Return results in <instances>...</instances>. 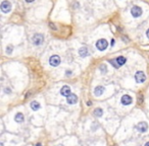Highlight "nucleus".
<instances>
[{"label":"nucleus","instance_id":"13","mask_svg":"<svg viewBox=\"0 0 149 146\" xmlns=\"http://www.w3.org/2000/svg\"><path fill=\"white\" fill-rule=\"evenodd\" d=\"M79 54L81 57H86L88 56V49L86 47H82L80 50H79Z\"/></svg>","mask_w":149,"mask_h":146},{"label":"nucleus","instance_id":"28","mask_svg":"<svg viewBox=\"0 0 149 146\" xmlns=\"http://www.w3.org/2000/svg\"><path fill=\"white\" fill-rule=\"evenodd\" d=\"M36 146H42V144H40V143H37Z\"/></svg>","mask_w":149,"mask_h":146},{"label":"nucleus","instance_id":"21","mask_svg":"<svg viewBox=\"0 0 149 146\" xmlns=\"http://www.w3.org/2000/svg\"><path fill=\"white\" fill-rule=\"evenodd\" d=\"M49 25L51 27V29H53V30H56V27L54 25V23H52V22H49Z\"/></svg>","mask_w":149,"mask_h":146},{"label":"nucleus","instance_id":"14","mask_svg":"<svg viewBox=\"0 0 149 146\" xmlns=\"http://www.w3.org/2000/svg\"><path fill=\"white\" fill-rule=\"evenodd\" d=\"M31 108H32L33 111H38V110L41 108V106H40V104H39L38 101L34 100V101H32V102H31Z\"/></svg>","mask_w":149,"mask_h":146},{"label":"nucleus","instance_id":"9","mask_svg":"<svg viewBox=\"0 0 149 146\" xmlns=\"http://www.w3.org/2000/svg\"><path fill=\"white\" fill-rule=\"evenodd\" d=\"M67 100H68V102L70 105H74V104H76V102L78 101V97L76 96V94L71 93L70 96L67 97Z\"/></svg>","mask_w":149,"mask_h":146},{"label":"nucleus","instance_id":"4","mask_svg":"<svg viewBox=\"0 0 149 146\" xmlns=\"http://www.w3.org/2000/svg\"><path fill=\"white\" fill-rule=\"evenodd\" d=\"M136 130L138 132H141V133H145L148 130V125L145 122H140L139 124L136 125Z\"/></svg>","mask_w":149,"mask_h":146},{"label":"nucleus","instance_id":"24","mask_svg":"<svg viewBox=\"0 0 149 146\" xmlns=\"http://www.w3.org/2000/svg\"><path fill=\"white\" fill-rule=\"evenodd\" d=\"M5 92H8V93H9V92H10L9 88H5Z\"/></svg>","mask_w":149,"mask_h":146},{"label":"nucleus","instance_id":"8","mask_svg":"<svg viewBox=\"0 0 149 146\" xmlns=\"http://www.w3.org/2000/svg\"><path fill=\"white\" fill-rule=\"evenodd\" d=\"M10 9H11V4H10V2H8V1H3L2 3H1V10L3 11V12H8V11H10Z\"/></svg>","mask_w":149,"mask_h":146},{"label":"nucleus","instance_id":"20","mask_svg":"<svg viewBox=\"0 0 149 146\" xmlns=\"http://www.w3.org/2000/svg\"><path fill=\"white\" fill-rule=\"evenodd\" d=\"M11 52H12V47H11V46L7 47V48H6V53H7V54H10Z\"/></svg>","mask_w":149,"mask_h":146},{"label":"nucleus","instance_id":"3","mask_svg":"<svg viewBox=\"0 0 149 146\" xmlns=\"http://www.w3.org/2000/svg\"><path fill=\"white\" fill-rule=\"evenodd\" d=\"M135 79L138 83H143L145 80H146V75L144 72L142 71H138L136 74H135Z\"/></svg>","mask_w":149,"mask_h":146},{"label":"nucleus","instance_id":"27","mask_svg":"<svg viewBox=\"0 0 149 146\" xmlns=\"http://www.w3.org/2000/svg\"><path fill=\"white\" fill-rule=\"evenodd\" d=\"M26 1H27V2H33L34 0H26Z\"/></svg>","mask_w":149,"mask_h":146},{"label":"nucleus","instance_id":"19","mask_svg":"<svg viewBox=\"0 0 149 146\" xmlns=\"http://www.w3.org/2000/svg\"><path fill=\"white\" fill-rule=\"evenodd\" d=\"M100 70H101L103 73H105V72L107 71V68H106L105 65H101V66H100Z\"/></svg>","mask_w":149,"mask_h":146},{"label":"nucleus","instance_id":"22","mask_svg":"<svg viewBox=\"0 0 149 146\" xmlns=\"http://www.w3.org/2000/svg\"><path fill=\"white\" fill-rule=\"evenodd\" d=\"M71 74H72V71H70V70H69V71H67V75H68V76H70Z\"/></svg>","mask_w":149,"mask_h":146},{"label":"nucleus","instance_id":"2","mask_svg":"<svg viewBox=\"0 0 149 146\" xmlns=\"http://www.w3.org/2000/svg\"><path fill=\"white\" fill-rule=\"evenodd\" d=\"M49 63H50V65L53 67H57L60 64V57L57 56V55H53L52 57H50V59H49Z\"/></svg>","mask_w":149,"mask_h":146},{"label":"nucleus","instance_id":"30","mask_svg":"<svg viewBox=\"0 0 149 146\" xmlns=\"http://www.w3.org/2000/svg\"><path fill=\"white\" fill-rule=\"evenodd\" d=\"M1 146H3V143H1Z\"/></svg>","mask_w":149,"mask_h":146},{"label":"nucleus","instance_id":"25","mask_svg":"<svg viewBox=\"0 0 149 146\" xmlns=\"http://www.w3.org/2000/svg\"><path fill=\"white\" fill-rule=\"evenodd\" d=\"M114 43H115V42H114V40H111V46H113V45H114Z\"/></svg>","mask_w":149,"mask_h":146},{"label":"nucleus","instance_id":"17","mask_svg":"<svg viewBox=\"0 0 149 146\" xmlns=\"http://www.w3.org/2000/svg\"><path fill=\"white\" fill-rule=\"evenodd\" d=\"M110 63H111L112 66L115 67V68H119V67H120L119 64H118V62H117V60H115V61H113V60H110Z\"/></svg>","mask_w":149,"mask_h":146},{"label":"nucleus","instance_id":"10","mask_svg":"<svg viewBox=\"0 0 149 146\" xmlns=\"http://www.w3.org/2000/svg\"><path fill=\"white\" fill-rule=\"evenodd\" d=\"M60 93L62 94L63 97H68L70 94H71V87L70 86H68V85H64V86L61 88V90H60Z\"/></svg>","mask_w":149,"mask_h":146},{"label":"nucleus","instance_id":"18","mask_svg":"<svg viewBox=\"0 0 149 146\" xmlns=\"http://www.w3.org/2000/svg\"><path fill=\"white\" fill-rule=\"evenodd\" d=\"M142 102H143V96H142V94H140V96L138 97V104L141 105Z\"/></svg>","mask_w":149,"mask_h":146},{"label":"nucleus","instance_id":"11","mask_svg":"<svg viewBox=\"0 0 149 146\" xmlns=\"http://www.w3.org/2000/svg\"><path fill=\"white\" fill-rule=\"evenodd\" d=\"M103 92H104V87L103 86H97L94 90V94L96 97H100Z\"/></svg>","mask_w":149,"mask_h":146},{"label":"nucleus","instance_id":"12","mask_svg":"<svg viewBox=\"0 0 149 146\" xmlns=\"http://www.w3.org/2000/svg\"><path fill=\"white\" fill-rule=\"evenodd\" d=\"M24 119H25V117H24V115L22 113H18L15 115V117H14V120H15L16 123H23Z\"/></svg>","mask_w":149,"mask_h":146},{"label":"nucleus","instance_id":"26","mask_svg":"<svg viewBox=\"0 0 149 146\" xmlns=\"http://www.w3.org/2000/svg\"><path fill=\"white\" fill-rule=\"evenodd\" d=\"M146 33H147V37L149 38V29H148V31H147V32H146Z\"/></svg>","mask_w":149,"mask_h":146},{"label":"nucleus","instance_id":"5","mask_svg":"<svg viewBox=\"0 0 149 146\" xmlns=\"http://www.w3.org/2000/svg\"><path fill=\"white\" fill-rule=\"evenodd\" d=\"M32 41H33V43L36 45V46H39V45H41L43 43V41H44V37L42 36V35H40V33H36V35L33 37V39H32Z\"/></svg>","mask_w":149,"mask_h":146},{"label":"nucleus","instance_id":"7","mask_svg":"<svg viewBox=\"0 0 149 146\" xmlns=\"http://www.w3.org/2000/svg\"><path fill=\"white\" fill-rule=\"evenodd\" d=\"M121 101H122V104H123L124 106H129V105L132 104V101H133V98H132V97L128 96V94H125V96H123Z\"/></svg>","mask_w":149,"mask_h":146},{"label":"nucleus","instance_id":"23","mask_svg":"<svg viewBox=\"0 0 149 146\" xmlns=\"http://www.w3.org/2000/svg\"><path fill=\"white\" fill-rule=\"evenodd\" d=\"M92 105V101H87V106H91Z\"/></svg>","mask_w":149,"mask_h":146},{"label":"nucleus","instance_id":"15","mask_svg":"<svg viewBox=\"0 0 149 146\" xmlns=\"http://www.w3.org/2000/svg\"><path fill=\"white\" fill-rule=\"evenodd\" d=\"M115 60H117V62H118V64H119V66H123L124 64L126 63V58H125V57H123V56L118 57Z\"/></svg>","mask_w":149,"mask_h":146},{"label":"nucleus","instance_id":"1","mask_svg":"<svg viewBox=\"0 0 149 146\" xmlns=\"http://www.w3.org/2000/svg\"><path fill=\"white\" fill-rule=\"evenodd\" d=\"M107 46H108V43H107L106 40L104 39H101V40H99L97 41L96 43V48L99 50V51H104L107 49Z\"/></svg>","mask_w":149,"mask_h":146},{"label":"nucleus","instance_id":"6","mask_svg":"<svg viewBox=\"0 0 149 146\" xmlns=\"http://www.w3.org/2000/svg\"><path fill=\"white\" fill-rule=\"evenodd\" d=\"M131 14L134 16V17H139V16L142 15V8L139 6H134L131 9Z\"/></svg>","mask_w":149,"mask_h":146},{"label":"nucleus","instance_id":"16","mask_svg":"<svg viewBox=\"0 0 149 146\" xmlns=\"http://www.w3.org/2000/svg\"><path fill=\"white\" fill-rule=\"evenodd\" d=\"M102 114H103V111H102L100 108H98V109H95V110H94V115H95L96 117H101Z\"/></svg>","mask_w":149,"mask_h":146},{"label":"nucleus","instance_id":"29","mask_svg":"<svg viewBox=\"0 0 149 146\" xmlns=\"http://www.w3.org/2000/svg\"><path fill=\"white\" fill-rule=\"evenodd\" d=\"M144 146H149V141H148V142H147V143H146Z\"/></svg>","mask_w":149,"mask_h":146}]
</instances>
